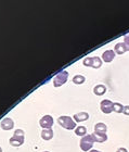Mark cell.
Listing matches in <instances>:
<instances>
[{
	"label": "cell",
	"instance_id": "cell-1",
	"mask_svg": "<svg viewBox=\"0 0 129 152\" xmlns=\"http://www.w3.org/2000/svg\"><path fill=\"white\" fill-rule=\"evenodd\" d=\"M10 145L13 147H19L23 145L24 142V130L23 129H16L14 130L13 136L10 138Z\"/></svg>",
	"mask_w": 129,
	"mask_h": 152
},
{
	"label": "cell",
	"instance_id": "cell-2",
	"mask_svg": "<svg viewBox=\"0 0 129 152\" xmlns=\"http://www.w3.org/2000/svg\"><path fill=\"white\" fill-rule=\"evenodd\" d=\"M58 122L61 126L66 128V129H75L76 128V122L74 121V118L67 115H62L58 118Z\"/></svg>",
	"mask_w": 129,
	"mask_h": 152
},
{
	"label": "cell",
	"instance_id": "cell-3",
	"mask_svg": "<svg viewBox=\"0 0 129 152\" xmlns=\"http://www.w3.org/2000/svg\"><path fill=\"white\" fill-rule=\"evenodd\" d=\"M93 142H95V139H93V136L91 135H86V136L82 137L80 139V142H79V146L82 148V151H90L91 148L93 147Z\"/></svg>",
	"mask_w": 129,
	"mask_h": 152
},
{
	"label": "cell",
	"instance_id": "cell-4",
	"mask_svg": "<svg viewBox=\"0 0 129 152\" xmlns=\"http://www.w3.org/2000/svg\"><path fill=\"white\" fill-rule=\"evenodd\" d=\"M69 78V72L67 71H61L53 77V86L54 87H60L63 84H65Z\"/></svg>",
	"mask_w": 129,
	"mask_h": 152
},
{
	"label": "cell",
	"instance_id": "cell-5",
	"mask_svg": "<svg viewBox=\"0 0 129 152\" xmlns=\"http://www.w3.org/2000/svg\"><path fill=\"white\" fill-rule=\"evenodd\" d=\"M39 125H40L44 129H48L51 128V126L53 125V117L51 115H44L39 121Z\"/></svg>",
	"mask_w": 129,
	"mask_h": 152
},
{
	"label": "cell",
	"instance_id": "cell-6",
	"mask_svg": "<svg viewBox=\"0 0 129 152\" xmlns=\"http://www.w3.org/2000/svg\"><path fill=\"white\" fill-rule=\"evenodd\" d=\"M100 109L101 111L105 114H109L113 111V102L109 99H104L100 102Z\"/></svg>",
	"mask_w": 129,
	"mask_h": 152
},
{
	"label": "cell",
	"instance_id": "cell-7",
	"mask_svg": "<svg viewBox=\"0 0 129 152\" xmlns=\"http://www.w3.org/2000/svg\"><path fill=\"white\" fill-rule=\"evenodd\" d=\"M0 125H1V128H2V129L9 130V129H12L13 128V126H14V122H13V120L11 118V117L6 116L1 120Z\"/></svg>",
	"mask_w": 129,
	"mask_h": 152
},
{
	"label": "cell",
	"instance_id": "cell-8",
	"mask_svg": "<svg viewBox=\"0 0 129 152\" xmlns=\"http://www.w3.org/2000/svg\"><path fill=\"white\" fill-rule=\"evenodd\" d=\"M114 57H115V52H114V50H111V49L105 50L103 53H102V59H103V61L106 62V63H110L111 61L114 59Z\"/></svg>",
	"mask_w": 129,
	"mask_h": 152
},
{
	"label": "cell",
	"instance_id": "cell-9",
	"mask_svg": "<svg viewBox=\"0 0 129 152\" xmlns=\"http://www.w3.org/2000/svg\"><path fill=\"white\" fill-rule=\"evenodd\" d=\"M92 136H93L95 141H97V142H104V141L107 140L106 133H98V132H95V133L92 134Z\"/></svg>",
	"mask_w": 129,
	"mask_h": 152
},
{
	"label": "cell",
	"instance_id": "cell-10",
	"mask_svg": "<svg viewBox=\"0 0 129 152\" xmlns=\"http://www.w3.org/2000/svg\"><path fill=\"white\" fill-rule=\"evenodd\" d=\"M126 51H127L126 46H125L124 42H117L115 45V47H114V52L117 54H124Z\"/></svg>",
	"mask_w": 129,
	"mask_h": 152
},
{
	"label": "cell",
	"instance_id": "cell-11",
	"mask_svg": "<svg viewBox=\"0 0 129 152\" xmlns=\"http://www.w3.org/2000/svg\"><path fill=\"white\" fill-rule=\"evenodd\" d=\"M89 117V114L87 112H79V113L74 114V121L75 122H82V121H86Z\"/></svg>",
	"mask_w": 129,
	"mask_h": 152
},
{
	"label": "cell",
	"instance_id": "cell-12",
	"mask_svg": "<svg viewBox=\"0 0 129 152\" xmlns=\"http://www.w3.org/2000/svg\"><path fill=\"white\" fill-rule=\"evenodd\" d=\"M41 137L42 139L44 140H50L52 137H53V130L51 128H48V129H42L41 130Z\"/></svg>",
	"mask_w": 129,
	"mask_h": 152
},
{
	"label": "cell",
	"instance_id": "cell-13",
	"mask_svg": "<svg viewBox=\"0 0 129 152\" xmlns=\"http://www.w3.org/2000/svg\"><path fill=\"white\" fill-rule=\"evenodd\" d=\"M105 91H106V87L104 85H102V84H99V85L95 86V88H93V92L98 96L103 95Z\"/></svg>",
	"mask_w": 129,
	"mask_h": 152
},
{
	"label": "cell",
	"instance_id": "cell-14",
	"mask_svg": "<svg viewBox=\"0 0 129 152\" xmlns=\"http://www.w3.org/2000/svg\"><path fill=\"white\" fill-rule=\"evenodd\" d=\"M106 129L107 126L104 123L99 122L95 125V132H98V133H106Z\"/></svg>",
	"mask_w": 129,
	"mask_h": 152
},
{
	"label": "cell",
	"instance_id": "cell-15",
	"mask_svg": "<svg viewBox=\"0 0 129 152\" xmlns=\"http://www.w3.org/2000/svg\"><path fill=\"white\" fill-rule=\"evenodd\" d=\"M102 65V61L99 57H92L91 58V67L93 69H99Z\"/></svg>",
	"mask_w": 129,
	"mask_h": 152
},
{
	"label": "cell",
	"instance_id": "cell-16",
	"mask_svg": "<svg viewBox=\"0 0 129 152\" xmlns=\"http://www.w3.org/2000/svg\"><path fill=\"white\" fill-rule=\"evenodd\" d=\"M75 134L76 135H78V136H86V134H87V128L85 126H78L75 128Z\"/></svg>",
	"mask_w": 129,
	"mask_h": 152
},
{
	"label": "cell",
	"instance_id": "cell-17",
	"mask_svg": "<svg viewBox=\"0 0 129 152\" xmlns=\"http://www.w3.org/2000/svg\"><path fill=\"white\" fill-rule=\"evenodd\" d=\"M86 78L85 76L82 75V74H77V75H75L74 77H73V82L75 83V84H82V83H85Z\"/></svg>",
	"mask_w": 129,
	"mask_h": 152
},
{
	"label": "cell",
	"instance_id": "cell-18",
	"mask_svg": "<svg viewBox=\"0 0 129 152\" xmlns=\"http://www.w3.org/2000/svg\"><path fill=\"white\" fill-rule=\"evenodd\" d=\"M123 109L124 105L118 103V102H114L113 103V111L116 112V113H123Z\"/></svg>",
	"mask_w": 129,
	"mask_h": 152
},
{
	"label": "cell",
	"instance_id": "cell-19",
	"mask_svg": "<svg viewBox=\"0 0 129 152\" xmlns=\"http://www.w3.org/2000/svg\"><path fill=\"white\" fill-rule=\"evenodd\" d=\"M82 63H84V65L85 66H91V58L90 57H87L84 59V61H82Z\"/></svg>",
	"mask_w": 129,
	"mask_h": 152
},
{
	"label": "cell",
	"instance_id": "cell-20",
	"mask_svg": "<svg viewBox=\"0 0 129 152\" xmlns=\"http://www.w3.org/2000/svg\"><path fill=\"white\" fill-rule=\"evenodd\" d=\"M124 44H125V46H126L127 51H129V34L124 36Z\"/></svg>",
	"mask_w": 129,
	"mask_h": 152
},
{
	"label": "cell",
	"instance_id": "cell-21",
	"mask_svg": "<svg viewBox=\"0 0 129 152\" xmlns=\"http://www.w3.org/2000/svg\"><path fill=\"white\" fill-rule=\"evenodd\" d=\"M123 113L125 114V115H129V105H124Z\"/></svg>",
	"mask_w": 129,
	"mask_h": 152
},
{
	"label": "cell",
	"instance_id": "cell-22",
	"mask_svg": "<svg viewBox=\"0 0 129 152\" xmlns=\"http://www.w3.org/2000/svg\"><path fill=\"white\" fill-rule=\"evenodd\" d=\"M116 152H128V151H127L126 148H118V149L116 150Z\"/></svg>",
	"mask_w": 129,
	"mask_h": 152
},
{
	"label": "cell",
	"instance_id": "cell-23",
	"mask_svg": "<svg viewBox=\"0 0 129 152\" xmlns=\"http://www.w3.org/2000/svg\"><path fill=\"white\" fill-rule=\"evenodd\" d=\"M89 152H101V151H99V150H95V149H91Z\"/></svg>",
	"mask_w": 129,
	"mask_h": 152
},
{
	"label": "cell",
	"instance_id": "cell-24",
	"mask_svg": "<svg viewBox=\"0 0 129 152\" xmlns=\"http://www.w3.org/2000/svg\"><path fill=\"white\" fill-rule=\"evenodd\" d=\"M0 152H2V149H1V147H0Z\"/></svg>",
	"mask_w": 129,
	"mask_h": 152
},
{
	"label": "cell",
	"instance_id": "cell-25",
	"mask_svg": "<svg viewBox=\"0 0 129 152\" xmlns=\"http://www.w3.org/2000/svg\"><path fill=\"white\" fill-rule=\"evenodd\" d=\"M44 152H50V151H44Z\"/></svg>",
	"mask_w": 129,
	"mask_h": 152
}]
</instances>
